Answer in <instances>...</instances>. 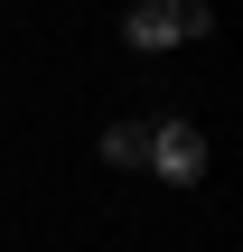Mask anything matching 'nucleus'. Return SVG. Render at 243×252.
I'll return each mask as SVG.
<instances>
[{"label":"nucleus","instance_id":"f257e3e1","mask_svg":"<svg viewBox=\"0 0 243 252\" xmlns=\"http://www.w3.org/2000/svg\"><path fill=\"white\" fill-rule=\"evenodd\" d=\"M206 28H215L206 0H140V9L122 19V37H131L140 56H150V47H187V37H206Z\"/></svg>","mask_w":243,"mask_h":252},{"label":"nucleus","instance_id":"f03ea898","mask_svg":"<svg viewBox=\"0 0 243 252\" xmlns=\"http://www.w3.org/2000/svg\"><path fill=\"white\" fill-rule=\"evenodd\" d=\"M206 159H215V150H206V131H197V122H159V131H150V168H159L169 187H197V178H206Z\"/></svg>","mask_w":243,"mask_h":252},{"label":"nucleus","instance_id":"7ed1b4c3","mask_svg":"<svg viewBox=\"0 0 243 252\" xmlns=\"http://www.w3.org/2000/svg\"><path fill=\"white\" fill-rule=\"evenodd\" d=\"M103 159L112 168H150V122H112L103 131Z\"/></svg>","mask_w":243,"mask_h":252}]
</instances>
